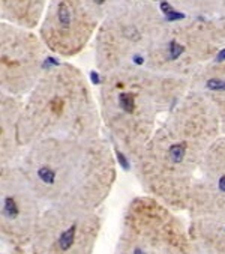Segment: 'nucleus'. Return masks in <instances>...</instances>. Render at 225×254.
<instances>
[{
    "label": "nucleus",
    "instance_id": "nucleus-15",
    "mask_svg": "<svg viewBox=\"0 0 225 254\" xmlns=\"http://www.w3.org/2000/svg\"><path fill=\"white\" fill-rule=\"evenodd\" d=\"M191 241L198 254H225V221L192 218L188 223Z\"/></svg>",
    "mask_w": 225,
    "mask_h": 254
},
{
    "label": "nucleus",
    "instance_id": "nucleus-3",
    "mask_svg": "<svg viewBox=\"0 0 225 254\" xmlns=\"http://www.w3.org/2000/svg\"><path fill=\"white\" fill-rule=\"evenodd\" d=\"M188 92L189 80L144 66L108 72L99 84L102 124L126 158L134 161Z\"/></svg>",
    "mask_w": 225,
    "mask_h": 254
},
{
    "label": "nucleus",
    "instance_id": "nucleus-6",
    "mask_svg": "<svg viewBox=\"0 0 225 254\" xmlns=\"http://www.w3.org/2000/svg\"><path fill=\"white\" fill-rule=\"evenodd\" d=\"M167 26V15L155 2L108 5L95 36L96 69L105 75L128 66H144Z\"/></svg>",
    "mask_w": 225,
    "mask_h": 254
},
{
    "label": "nucleus",
    "instance_id": "nucleus-1",
    "mask_svg": "<svg viewBox=\"0 0 225 254\" xmlns=\"http://www.w3.org/2000/svg\"><path fill=\"white\" fill-rule=\"evenodd\" d=\"M222 135L218 113L197 92L189 90L155 131L132 161L144 191L174 212H186L200 167Z\"/></svg>",
    "mask_w": 225,
    "mask_h": 254
},
{
    "label": "nucleus",
    "instance_id": "nucleus-7",
    "mask_svg": "<svg viewBox=\"0 0 225 254\" xmlns=\"http://www.w3.org/2000/svg\"><path fill=\"white\" fill-rule=\"evenodd\" d=\"M188 224L177 212L150 195L126 205L112 254H194Z\"/></svg>",
    "mask_w": 225,
    "mask_h": 254
},
{
    "label": "nucleus",
    "instance_id": "nucleus-16",
    "mask_svg": "<svg viewBox=\"0 0 225 254\" xmlns=\"http://www.w3.org/2000/svg\"><path fill=\"white\" fill-rule=\"evenodd\" d=\"M47 6L44 0H2L0 14L3 23L33 30L41 26Z\"/></svg>",
    "mask_w": 225,
    "mask_h": 254
},
{
    "label": "nucleus",
    "instance_id": "nucleus-18",
    "mask_svg": "<svg viewBox=\"0 0 225 254\" xmlns=\"http://www.w3.org/2000/svg\"><path fill=\"white\" fill-rule=\"evenodd\" d=\"M194 254H198V253H197V251H195V253H194Z\"/></svg>",
    "mask_w": 225,
    "mask_h": 254
},
{
    "label": "nucleus",
    "instance_id": "nucleus-5",
    "mask_svg": "<svg viewBox=\"0 0 225 254\" xmlns=\"http://www.w3.org/2000/svg\"><path fill=\"white\" fill-rule=\"evenodd\" d=\"M191 15L168 20L167 30L144 68L189 80L206 64L219 58L225 50V14L221 2H183Z\"/></svg>",
    "mask_w": 225,
    "mask_h": 254
},
{
    "label": "nucleus",
    "instance_id": "nucleus-4",
    "mask_svg": "<svg viewBox=\"0 0 225 254\" xmlns=\"http://www.w3.org/2000/svg\"><path fill=\"white\" fill-rule=\"evenodd\" d=\"M101 110L84 72L68 62L47 66L24 98L18 141L29 146L56 137H101Z\"/></svg>",
    "mask_w": 225,
    "mask_h": 254
},
{
    "label": "nucleus",
    "instance_id": "nucleus-13",
    "mask_svg": "<svg viewBox=\"0 0 225 254\" xmlns=\"http://www.w3.org/2000/svg\"><path fill=\"white\" fill-rule=\"evenodd\" d=\"M24 98L2 93L0 96V167L18 166L24 149L18 141V124Z\"/></svg>",
    "mask_w": 225,
    "mask_h": 254
},
{
    "label": "nucleus",
    "instance_id": "nucleus-2",
    "mask_svg": "<svg viewBox=\"0 0 225 254\" xmlns=\"http://www.w3.org/2000/svg\"><path fill=\"white\" fill-rule=\"evenodd\" d=\"M18 167L47 206L98 211L117 179L112 147L102 137H56L29 146Z\"/></svg>",
    "mask_w": 225,
    "mask_h": 254
},
{
    "label": "nucleus",
    "instance_id": "nucleus-10",
    "mask_svg": "<svg viewBox=\"0 0 225 254\" xmlns=\"http://www.w3.org/2000/svg\"><path fill=\"white\" fill-rule=\"evenodd\" d=\"M44 211L23 170L0 167V238L6 251L27 254Z\"/></svg>",
    "mask_w": 225,
    "mask_h": 254
},
{
    "label": "nucleus",
    "instance_id": "nucleus-11",
    "mask_svg": "<svg viewBox=\"0 0 225 254\" xmlns=\"http://www.w3.org/2000/svg\"><path fill=\"white\" fill-rule=\"evenodd\" d=\"M44 42L33 30L0 24V87L2 93L24 98L38 84L47 66Z\"/></svg>",
    "mask_w": 225,
    "mask_h": 254
},
{
    "label": "nucleus",
    "instance_id": "nucleus-12",
    "mask_svg": "<svg viewBox=\"0 0 225 254\" xmlns=\"http://www.w3.org/2000/svg\"><path fill=\"white\" fill-rule=\"evenodd\" d=\"M186 212L189 220L225 221V135H221L207 152L192 185Z\"/></svg>",
    "mask_w": 225,
    "mask_h": 254
},
{
    "label": "nucleus",
    "instance_id": "nucleus-14",
    "mask_svg": "<svg viewBox=\"0 0 225 254\" xmlns=\"http://www.w3.org/2000/svg\"><path fill=\"white\" fill-rule=\"evenodd\" d=\"M189 90L209 101L219 116L222 135H225V58H218L200 68L189 78Z\"/></svg>",
    "mask_w": 225,
    "mask_h": 254
},
{
    "label": "nucleus",
    "instance_id": "nucleus-9",
    "mask_svg": "<svg viewBox=\"0 0 225 254\" xmlns=\"http://www.w3.org/2000/svg\"><path fill=\"white\" fill-rule=\"evenodd\" d=\"M101 230L98 211L47 206L27 254H93Z\"/></svg>",
    "mask_w": 225,
    "mask_h": 254
},
{
    "label": "nucleus",
    "instance_id": "nucleus-17",
    "mask_svg": "<svg viewBox=\"0 0 225 254\" xmlns=\"http://www.w3.org/2000/svg\"><path fill=\"white\" fill-rule=\"evenodd\" d=\"M2 254H20V253H14V251H5V253H2Z\"/></svg>",
    "mask_w": 225,
    "mask_h": 254
},
{
    "label": "nucleus",
    "instance_id": "nucleus-8",
    "mask_svg": "<svg viewBox=\"0 0 225 254\" xmlns=\"http://www.w3.org/2000/svg\"><path fill=\"white\" fill-rule=\"evenodd\" d=\"M108 2L57 0L47 6L39 26L45 48L62 59L78 56L87 47L105 17Z\"/></svg>",
    "mask_w": 225,
    "mask_h": 254
}]
</instances>
